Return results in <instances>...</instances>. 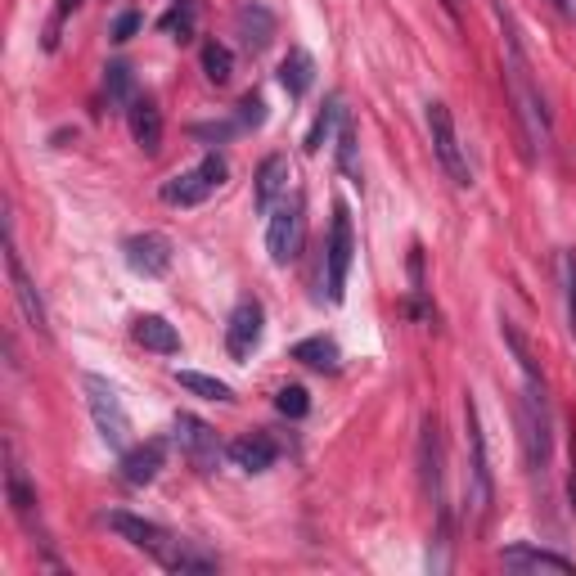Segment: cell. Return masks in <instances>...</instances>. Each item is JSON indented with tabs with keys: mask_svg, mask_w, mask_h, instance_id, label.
I'll return each instance as SVG.
<instances>
[{
	"mask_svg": "<svg viewBox=\"0 0 576 576\" xmlns=\"http://www.w3.org/2000/svg\"><path fill=\"white\" fill-rule=\"evenodd\" d=\"M225 176H230L225 158L221 153H207V158L194 162L189 171H176V176L162 180L158 194H162V203H171V207H198L225 185Z\"/></svg>",
	"mask_w": 576,
	"mask_h": 576,
	"instance_id": "cell-5",
	"label": "cell"
},
{
	"mask_svg": "<svg viewBox=\"0 0 576 576\" xmlns=\"http://www.w3.org/2000/svg\"><path fill=\"white\" fill-rule=\"evenodd\" d=\"M464 432H468V504H473V518L486 522L495 504V473H491V455H486V432H482V414H477L473 392H464Z\"/></svg>",
	"mask_w": 576,
	"mask_h": 576,
	"instance_id": "cell-3",
	"label": "cell"
},
{
	"mask_svg": "<svg viewBox=\"0 0 576 576\" xmlns=\"http://www.w3.org/2000/svg\"><path fill=\"white\" fill-rule=\"evenodd\" d=\"M81 387H86L90 419H95V428H99V437H104V446L126 450V446H131V414H126V405H122V396H117V387L108 383L104 374H86V378H81Z\"/></svg>",
	"mask_w": 576,
	"mask_h": 576,
	"instance_id": "cell-4",
	"label": "cell"
},
{
	"mask_svg": "<svg viewBox=\"0 0 576 576\" xmlns=\"http://www.w3.org/2000/svg\"><path fill=\"white\" fill-rule=\"evenodd\" d=\"M338 167H342V176H351L360 185V162H356V126L351 122H342V131H338Z\"/></svg>",
	"mask_w": 576,
	"mask_h": 576,
	"instance_id": "cell-29",
	"label": "cell"
},
{
	"mask_svg": "<svg viewBox=\"0 0 576 576\" xmlns=\"http://www.w3.org/2000/svg\"><path fill=\"white\" fill-rule=\"evenodd\" d=\"M230 459H234V468H243V473H266V468H275L279 446L266 437V432H243V437L230 446Z\"/></svg>",
	"mask_w": 576,
	"mask_h": 576,
	"instance_id": "cell-18",
	"label": "cell"
},
{
	"mask_svg": "<svg viewBox=\"0 0 576 576\" xmlns=\"http://www.w3.org/2000/svg\"><path fill=\"white\" fill-rule=\"evenodd\" d=\"M5 270H9V288H14V302H18V311L27 315V324H32L36 333H50V320H45V302H41V293H36V284L27 279L23 257H18L14 221H5Z\"/></svg>",
	"mask_w": 576,
	"mask_h": 576,
	"instance_id": "cell-10",
	"label": "cell"
},
{
	"mask_svg": "<svg viewBox=\"0 0 576 576\" xmlns=\"http://www.w3.org/2000/svg\"><path fill=\"white\" fill-rule=\"evenodd\" d=\"M140 27H144V14H140V9H122V14L113 18V27H108V36H113L117 45H126L135 32H140Z\"/></svg>",
	"mask_w": 576,
	"mask_h": 576,
	"instance_id": "cell-33",
	"label": "cell"
},
{
	"mask_svg": "<svg viewBox=\"0 0 576 576\" xmlns=\"http://www.w3.org/2000/svg\"><path fill=\"white\" fill-rule=\"evenodd\" d=\"M567 495H572V513H576V441H572V473H567Z\"/></svg>",
	"mask_w": 576,
	"mask_h": 576,
	"instance_id": "cell-35",
	"label": "cell"
},
{
	"mask_svg": "<svg viewBox=\"0 0 576 576\" xmlns=\"http://www.w3.org/2000/svg\"><path fill=\"white\" fill-rule=\"evenodd\" d=\"M162 464H167V441H162V437H149L144 446H131V450H126V455H122V468H117V473H122L126 486H149L153 477L162 473Z\"/></svg>",
	"mask_w": 576,
	"mask_h": 576,
	"instance_id": "cell-13",
	"label": "cell"
},
{
	"mask_svg": "<svg viewBox=\"0 0 576 576\" xmlns=\"http://www.w3.org/2000/svg\"><path fill=\"white\" fill-rule=\"evenodd\" d=\"M428 135H432V153H437V162L446 167V176L455 180L459 189L473 185V171H468L464 144H459V131H455V113H450L441 99L428 104Z\"/></svg>",
	"mask_w": 576,
	"mask_h": 576,
	"instance_id": "cell-8",
	"label": "cell"
},
{
	"mask_svg": "<svg viewBox=\"0 0 576 576\" xmlns=\"http://www.w3.org/2000/svg\"><path fill=\"white\" fill-rule=\"evenodd\" d=\"M338 122H342V104H338V95H333L329 104H324L320 113H315V122H311V131H306L302 149H306V153H320V149H324V140L333 135V126H338Z\"/></svg>",
	"mask_w": 576,
	"mask_h": 576,
	"instance_id": "cell-26",
	"label": "cell"
},
{
	"mask_svg": "<svg viewBox=\"0 0 576 576\" xmlns=\"http://www.w3.org/2000/svg\"><path fill=\"white\" fill-rule=\"evenodd\" d=\"M234 122H239V131H252V126L266 122V99L261 95H243L239 99V113H234Z\"/></svg>",
	"mask_w": 576,
	"mask_h": 576,
	"instance_id": "cell-32",
	"label": "cell"
},
{
	"mask_svg": "<svg viewBox=\"0 0 576 576\" xmlns=\"http://www.w3.org/2000/svg\"><path fill=\"white\" fill-rule=\"evenodd\" d=\"M194 23H198V5H194V0H176V5L158 18V27L171 36V41H189V36H194Z\"/></svg>",
	"mask_w": 576,
	"mask_h": 576,
	"instance_id": "cell-25",
	"label": "cell"
},
{
	"mask_svg": "<svg viewBox=\"0 0 576 576\" xmlns=\"http://www.w3.org/2000/svg\"><path fill=\"white\" fill-rule=\"evenodd\" d=\"M261 333H266V306L257 297H243L230 311V320H225V351H230V360H248L261 347Z\"/></svg>",
	"mask_w": 576,
	"mask_h": 576,
	"instance_id": "cell-11",
	"label": "cell"
},
{
	"mask_svg": "<svg viewBox=\"0 0 576 576\" xmlns=\"http://www.w3.org/2000/svg\"><path fill=\"white\" fill-rule=\"evenodd\" d=\"M351 257H356V230H351L347 203H338L333 207L329 243H324V288H329V302H342V297H347Z\"/></svg>",
	"mask_w": 576,
	"mask_h": 576,
	"instance_id": "cell-6",
	"label": "cell"
},
{
	"mask_svg": "<svg viewBox=\"0 0 576 576\" xmlns=\"http://www.w3.org/2000/svg\"><path fill=\"white\" fill-rule=\"evenodd\" d=\"M491 9L504 27V86H509L513 113H518V126H522V135H527V149L545 153L549 140H554V122H549L545 95H540L536 72H531L527 45H522V32H518V23H513V14L504 9V0H491Z\"/></svg>",
	"mask_w": 576,
	"mask_h": 576,
	"instance_id": "cell-1",
	"label": "cell"
},
{
	"mask_svg": "<svg viewBox=\"0 0 576 576\" xmlns=\"http://www.w3.org/2000/svg\"><path fill=\"white\" fill-rule=\"evenodd\" d=\"M171 437H176L180 455L189 459V468H198V473H216V464H221V437H216L212 423H203L198 414H176V423H171Z\"/></svg>",
	"mask_w": 576,
	"mask_h": 576,
	"instance_id": "cell-9",
	"label": "cell"
},
{
	"mask_svg": "<svg viewBox=\"0 0 576 576\" xmlns=\"http://www.w3.org/2000/svg\"><path fill=\"white\" fill-rule=\"evenodd\" d=\"M311 81H315V59L302 45H293V50L284 54V63H279V86L288 90V99H302L306 90H311Z\"/></svg>",
	"mask_w": 576,
	"mask_h": 576,
	"instance_id": "cell-21",
	"label": "cell"
},
{
	"mask_svg": "<svg viewBox=\"0 0 576 576\" xmlns=\"http://www.w3.org/2000/svg\"><path fill=\"white\" fill-rule=\"evenodd\" d=\"M288 180H293V167H288L284 153H270L257 167V185H252V198H257V212H275L279 198H288Z\"/></svg>",
	"mask_w": 576,
	"mask_h": 576,
	"instance_id": "cell-14",
	"label": "cell"
},
{
	"mask_svg": "<svg viewBox=\"0 0 576 576\" xmlns=\"http://www.w3.org/2000/svg\"><path fill=\"white\" fill-rule=\"evenodd\" d=\"M563 297H567V324L576 333V248L563 252Z\"/></svg>",
	"mask_w": 576,
	"mask_h": 576,
	"instance_id": "cell-31",
	"label": "cell"
},
{
	"mask_svg": "<svg viewBox=\"0 0 576 576\" xmlns=\"http://www.w3.org/2000/svg\"><path fill=\"white\" fill-rule=\"evenodd\" d=\"M302 239H306V203H302V194L279 198L275 212H270V221H266V252H270V261H275V266L297 261Z\"/></svg>",
	"mask_w": 576,
	"mask_h": 576,
	"instance_id": "cell-7",
	"label": "cell"
},
{
	"mask_svg": "<svg viewBox=\"0 0 576 576\" xmlns=\"http://www.w3.org/2000/svg\"><path fill=\"white\" fill-rule=\"evenodd\" d=\"M131 333H135V342H140L144 351H158V356H176V351H180L176 324H167L162 315H140Z\"/></svg>",
	"mask_w": 576,
	"mask_h": 576,
	"instance_id": "cell-20",
	"label": "cell"
},
{
	"mask_svg": "<svg viewBox=\"0 0 576 576\" xmlns=\"http://www.w3.org/2000/svg\"><path fill=\"white\" fill-rule=\"evenodd\" d=\"M126 122H131V140L140 144L144 153H158L162 149V113L149 95H135L131 108H126Z\"/></svg>",
	"mask_w": 576,
	"mask_h": 576,
	"instance_id": "cell-17",
	"label": "cell"
},
{
	"mask_svg": "<svg viewBox=\"0 0 576 576\" xmlns=\"http://www.w3.org/2000/svg\"><path fill=\"white\" fill-rule=\"evenodd\" d=\"M504 567L509 572H576L572 558L554 554V549H536V545H509L504 549Z\"/></svg>",
	"mask_w": 576,
	"mask_h": 576,
	"instance_id": "cell-19",
	"label": "cell"
},
{
	"mask_svg": "<svg viewBox=\"0 0 576 576\" xmlns=\"http://www.w3.org/2000/svg\"><path fill=\"white\" fill-rule=\"evenodd\" d=\"M234 27H239V41L248 54H261L270 41H275V14H270L266 5H239V14H234Z\"/></svg>",
	"mask_w": 576,
	"mask_h": 576,
	"instance_id": "cell-16",
	"label": "cell"
},
{
	"mask_svg": "<svg viewBox=\"0 0 576 576\" xmlns=\"http://www.w3.org/2000/svg\"><path fill=\"white\" fill-rule=\"evenodd\" d=\"M203 77L212 81V86H230V77H234V54H230V45H221V41H203Z\"/></svg>",
	"mask_w": 576,
	"mask_h": 576,
	"instance_id": "cell-24",
	"label": "cell"
},
{
	"mask_svg": "<svg viewBox=\"0 0 576 576\" xmlns=\"http://www.w3.org/2000/svg\"><path fill=\"white\" fill-rule=\"evenodd\" d=\"M104 90H108V104L113 108H131L135 99V77L126 63H108L104 68Z\"/></svg>",
	"mask_w": 576,
	"mask_h": 576,
	"instance_id": "cell-27",
	"label": "cell"
},
{
	"mask_svg": "<svg viewBox=\"0 0 576 576\" xmlns=\"http://www.w3.org/2000/svg\"><path fill=\"white\" fill-rule=\"evenodd\" d=\"M549 5H554V9H558V14H567V9H563V0H549Z\"/></svg>",
	"mask_w": 576,
	"mask_h": 576,
	"instance_id": "cell-36",
	"label": "cell"
},
{
	"mask_svg": "<svg viewBox=\"0 0 576 576\" xmlns=\"http://www.w3.org/2000/svg\"><path fill=\"white\" fill-rule=\"evenodd\" d=\"M419 468H423V491H428V500L437 504V513L446 518V504H441V428H437V419H423Z\"/></svg>",
	"mask_w": 576,
	"mask_h": 576,
	"instance_id": "cell-15",
	"label": "cell"
},
{
	"mask_svg": "<svg viewBox=\"0 0 576 576\" xmlns=\"http://www.w3.org/2000/svg\"><path fill=\"white\" fill-rule=\"evenodd\" d=\"M275 410H279V414H288V419H302V414L311 410V396H306V387L288 383V387H279V396H275Z\"/></svg>",
	"mask_w": 576,
	"mask_h": 576,
	"instance_id": "cell-30",
	"label": "cell"
},
{
	"mask_svg": "<svg viewBox=\"0 0 576 576\" xmlns=\"http://www.w3.org/2000/svg\"><path fill=\"white\" fill-rule=\"evenodd\" d=\"M126 252V266L135 270V275L144 279H162L171 270V239L158 230H144V234H131V239L122 243Z\"/></svg>",
	"mask_w": 576,
	"mask_h": 576,
	"instance_id": "cell-12",
	"label": "cell"
},
{
	"mask_svg": "<svg viewBox=\"0 0 576 576\" xmlns=\"http://www.w3.org/2000/svg\"><path fill=\"white\" fill-rule=\"evenodd\" d=\"M176 383L185 387V392L203 396V401H234L230 383H221V378H212V374H198V369H176Z\"/></svg>",
	"mask_w": 576,
	"mask_h": 576,
	"instance_id": "cell-23",
	"label": "cell"
},
{
	"mask_svg": "<svg viewBox=\"0 0 576 576\" xmlns=\"http://www.w3.org/2000/svg\"><path fill=\"white\" fill-rule=\"evenodd\" d=\"M293 360H302V365L333 374L342 356H338V342H333V338H306V342H297V347H293Z\"/></svg>",
	"mask_w": 576,
	"mask_h": 576,
	"instance_id": "cell-22",
	"label": "cell"
},
{
	"mask_svg": "<svg viewBox=\"0 0 576 576\" xmlns=\"http://www.w3.org/2000/svg\"><path fill=\"white\" fill-rule=\"evenodd\" d=\"M5 495H9V504H14L18 513H32L36 491L27 486V477H23V468H18V464H9V468H5Z\"/></svg>",
	"mask_w": 576,
	"mask_h": 576,
	"instance_id": "cell-28",
	"label": "cell"
},
{
	"mask_svg": "<svg viewBox=\"0 0 576 576\" xmlns=\"http://www.w3.org/2000/svg\"><path fill=\"white\" fill-rule=\"evenodd\" d=\"M77 5H81V0H59V5H54L50 23H45V50H54V45H59L63 23H68V14H77Z\"/></svg>",
	"mask_w": 576,
	"mask_h": 576,
	"instance_id": "cell-34",
	"label": "cell"
},
{
	"mask_svg": "<svg viewBox=\"0 0 576 576\" xmlns=\"http://www.w3.org/2000/svg\"><path fill=\"white\" fill-rule=\"evenodd\" d=\"M104 522L126 540V545L144 549V554H149L158 567H167V572H180V576H185V572H216V554L198 549L194 540L171 536V531L158 527V522L135 518V513H122V509H113Z\"/></svg>",
	"mask_w": 576,
	"mask_h": 576,
	"instance_id": "cell-2",
	"label": "cell"
}]
</instances>
